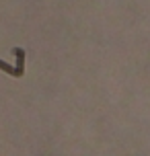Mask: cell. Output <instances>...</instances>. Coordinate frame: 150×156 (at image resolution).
<instances>
[{"mask_svg":"<svg viewBox=\"0 0 150 156\" xmlns=\"http://www.w3.org/2000/svg\"><path fill=\"white\" fill-rule=\"evenodd\" d=\"M0 70H4V72H8V74H15V76H19L16 68H10V66H8V64H4L2 60H0Z\"/></svg>","mask_w":150,"mask_h":156,"instance_id":"obj_2","label":"cell"},{"mask_svg":"<svg viewBox=\"0 0 150 156\" xmlns=\"http://www.w3.org/2000/svg\"><path fill=\"white\" fill-rule=\"evenodd\" d=\"M15 55H16V72L21 76L23 74V49H15Z\"/></svg>","mask_w":150,"mask_h":156,"instance_id":"obj_1","label":"cell"}]
</instances>
